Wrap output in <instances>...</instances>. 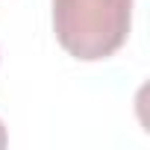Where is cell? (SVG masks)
I'll use <instances>...</instances> for the list:
<instances>
[{"mask_svg": "<svg viewBox=\"0 0 150 150\" xmlns=\"http://www.w3.org/2000/svg\"><path fill=\"white\" fill-rule=\"evenodd\" d=\"M132 0H53V33L65 53L100 62L118 53L129 35Z\"/></svg>", "mask_w": 150, "mask_h": 150, "instance_id": "1", "label": "cell"}, {"mask_svg": "<svg viewBox=\"0 0 150 150\" xmlns=\"http://www.w3.org/2000/svg\"><path fill=\"white\" fill-rule=\"evenodd\" d=\"M0 147H6V129H3V121H0Z\"/></svg>", "mask_w": 150, "mask_h": 150, "instance_id": "2", "label": "cell"}]
</instances>
